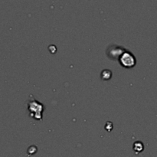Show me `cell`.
Segmentation results:
<instances>
[{"label":"cell","mask_w":157,"mask_h":157,"mask_svg":"<svg viewBox=\"0 0 157 157\" xmlns=\"http://www.w3.org/2000/svg\"><path fill=\"white\" fill-rule=\"evenodd\" d=\"M118 61L121 66L126 68H131L136 65V58L134 55L129 52H123L119 57Z\"/></svg>","instance_id":"6da1fadb"},{"label":"cell","mask_w":157,"mask_h":157,"mask_svg":"<svg viewBox=\"0 0 157 157\" xmlns=\"http://www.w3.org/2000/svg\"><path fill=\"white\" fill-rule=\"evenodd\" d=\"M28 110L30 112L31 117L34 116L35 119L41 120L42 119V113L43 112V105L36 101H30L28 103Z\"/></svg>","instance_id":"7a4b0ae2"},{"label":"cell","mask_w":157,"mask_h":157,"mask_svg":"<svg viewBox=\"0 0 157 157\" xmlns=\"http://www.w3.org/2000/svg\"><path fill=\"white\" fill-rule=\"evenodd\" d=\"M111 77V72L110 71H103L102 72V78L104 80L110 79Z\"/></svg>","instance_id":"3957f363"}]
</instances>
